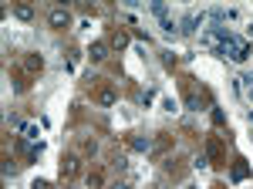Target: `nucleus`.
<instances>
[{
	"mask_svg": "<svg viewBox=\"0 0 253 189\" xmlns=\"http://www.w3.org/2000/svg\"><path fill=\"white\" fill-rule=\"evenodd\" d=\"M91 101L101 105V108H112L118 101V88L112 81H105V78H95V88H91Z\"/></svg>",
	"mask_w": 253,
	"mask_h": 189,
	"instance_id": "nucleus-1",
	"label": "nucleus"
},
{
	"mask_svg": "<svg viewBox=\"0 0 253 189\" xmlns=\"http://www.w3.org/2000/svg\"><path fill=\"white\" fill-rule=\"evenodd\" d=\"M81 159L84 155H78V152H64V159H61V183H75L81 176Z\"/></svg>",
	"mask_w": 253,
	"mask_h": 189,
	"instance_id": "nucleus-2",
	"label": "nucleus"
},
{
	"mask_svg": "<svg viewBox=\"0 0 253 189\" xmlns=\"http://www.w3.org/2000/svg\"><path fill=\"white\" fill-rule=\"evenodd\" d=\"M223 139H219V135H206V155H210V166H226V162H223V159H226V155H223Z\"/></svg>",
	"mask_w": 253,
	"mask_h": 189,
	"instance_id": "nucleus-3",
	"label": "nucleus"
},
{
	"mask_svg": "<svg viewBox=\"0 0 253 189\" xmlns=\"http://www.w3.org/2000/svg\"><path fill=\"white\" fill-rule=\"evenodd\" d=\"M169 149H172V135H169V132H159V135H156V142H152V152H149V155H152L156 162H166Z\"/></svg>",
	"mask_w": 253,
	"mask_h": 189,
	"instance_id": "nucleus-4",
	"label": "nucleus"
},
{
	"mask_svg": "<svg viewBox=\"0 0 253 189\" xmlns=\"http://www.w3.org/2000/svg\"><path fill=\"white\" fill-rule=\"evenodd\" d=\"M186 172H189V166H186V159H182V155H175V159H166V176H169L172 183L186 179Z\"/></svg>",
	"mask_w": 253,
	"mask_h": 189,
	"instance_id": "nucleus-5",
	"label": "nucleus"
},
{
	"mask_svg": "<svg viewBox=\"0 0 253 189\" xmlns=\"http://www.w3.org/2000/svg\"><path fill=\"white\" fill-rule=\"evenodd\" d=\"M105 155H108V166H112L115 172H125V166H128V155H125V149H118L115 142H112Z\"/></svg>",
	"mask_w": 253,
	"mask_h": 189,
	"instance_id": "nucleus-6",
	"label": "nucleus"
},
{
	"mask_svg": "<svg viewBox=\"0 0 253 189\" xmlns=\"http://www.w3.org/2000/svg\"><path fill=\"white\" fill-rule=\"evenodd\" d=\"M47 24H51L54 31H68V27H71V14H68L64 7H54V10L47 14Z\"/></svg>",
	"mask_w": 253,
	"mask_h": 189,
	"instance_id": "nucleus-7",
	"label": "nucleus"
},
{
	"mask_svg": "<svg viewBox=\"0 0 253 189\" xmlns=\"http://www.w3.org/2000/svg\"><path fill=\"white\" fill-rule=\"evenodd\" d=\"M88 57H91L95 64H101V61L108 57V41H91V44H88Z\"/></svg>",
	"mask_w": 253,
	"mask_h": 189,
	"instance_id": "nucleus-8",
	"label": "nucleus"
},
{
	"mask_svg": "<svg viewBox=\"0 0 253 189\" xmlns=\"http://www.w3.org/2000/svg\"><path fill=\"white\" fill-rule=\"evenodd\" d=\"M24 71H27L31 78H38L41 71H44V57H41V54H27V57H24Z\"/></svg>",
	"mask_w": 253,
	"mask_h": 189,
	"instance_id": "nucleus-9",
	"label": "nucleus"
},
{
	"mask_svg": "<svg viewBox=\"0 0 253 189\" xmlns=\"http://www.w3.org/2000/svg\"><path fill=\"white\" fill-rule=\"evenodd\" d=\"M236 92L243 94V101H247V105H253V75L240 78V81H236Z\"/></svg>",
	"mask_w": 253,
	"mask_h": 189,
	"instance_id": "nucleus-10",
	"label": "nucleus"
},
{
	"mask_svg": "<svg viewBox=\"0 0 253 189\" xmlns=\"http://www.w3.org/2000/svg\"><path fill=\"white\" fill-rule=\"evenodd\" d=\"M27 88H31V75H27V71H20V68H14V92H27Z\"/></svg>",
	"mask_w": 253,
	"mask_h": 189,
	"instance_id": "nucleus-11",
	"label": "nucleus"
},
{
	"mask_svg": "<svg viewBox=\"0 0 253 189\" xmlns=\"http://www.w3.org/2000/svg\"><path fill=\"white\" fill-rule=\"evenodd\" d=\"M75 152H78V155H95V152H98L95 139H88V135H81V139H78V145H75Z\"/></svg>",
	"mask_w": 253,
	"mask_h": 189,
	"instance_id": "nucleus-12",
	"label": "nucleus"
},
{
	"mask_svg": "<svg viewBox=\"0 0 253 189\" xmlns=\"http://www.w3.org/2000/svg\"><path fill=\"white\" fill-rule=\"evenodd\" d=\"M108 47H118V51H122V47H128V34H125V31H112V34H108Z\"/></svg>",
	"mask_w": 253,
	"mask_h": 189,
	"instance_id": "nucleus-13",
	"label": "nucleus"
},
{
	"mask_svg": "<svg viewBox=\"0 0 253 189\" xmlns=\"http://www.w3.org/2000/svg\"><path fill=\"white\" fill-rule=\"evenodd\" d=\"M128 149H135V152H152V142H149V139H142V135H128Z\"/></svg>",
	"mask_w": 253,
	"mask_h": 189,
	"instance_id": "nucleus-14",
	"label": "nucleus"
},
{
	"mask_svg": "<svg viewBox=\"0 0 253 189\" xmlns=\"http://www.w3.org/2000/svg\"><path fill=\"white\" fill-rule=\"evenodd\" d=\"M101 183H105V169H91L88 172V189H101Z\"/></svg>",
	"mask_w": 253,
	"mask_h": 189,
	"instance_id": "nucleus-15",
	"label": "nucleus"
},
{
	"mask_svg": "<svg viewBox=\"0 0 253 189\" xmlns=\"http://www.w3.org/2000/svg\"><path fill=\"white\" fill-rule=\"evenodd\" d=\"M14 17L31 20V17H34V7H31V3H14Z\"/></svg>",
	"mask_w": 253,
	"mask_h": 189,
	"instance_id": "nucleus-16",
	"label": "nucleus"
},
{
	"mask_svg": "<svg viewBox=\"0 0 253 189\" xmlns=\"http://www.w3.org/2000/svg\"><path fill=\"white\" fill-rule=\"evenodd\" d=\"M233 179H247V162H243V159L233 162Z\"/></svg>",
	"mask_w": 253,
	"mask_h": 189,
	"instance_id": "nucleus-17",
	"label": "nucleus"
},
{
	"mask_svg": "<svg viewBox=\"0 0 253 189\" xmlns=\"http://www.w3.org/2000/svg\"><path fill=\"white\" fill-rule=\"evenodd\" d=\"M14 172H17V162L10 155H3V176H14Z\"/></svg>",
	"mask_w": 253,
	"mask_h": 189,
	"instance_id": "nucleus-18",
	"label": "nucleus"
},
{
	"mask_svg": "<svg viewBox=\"0 0 253 189\" xmlns=\"http://www.w3.org/2000/svg\"><path fill=\"white\" fill-rule=\"evenodd\" d=\"M193 166H196V169H206V166H210V155H196Z\"/></svg>",
	"mask_w": 253,
	"mask_h": 189,
	"instance_id": "nucleus-19",
	"label": "nucleus"
},
{
	"mask_svg": "<svg viewBox=\"0 0 253 189\" xmlns=\"http://www.w3.org/2000/svg\"><path fill=\"white\" fill-rule=\"evenodd\" d=\"M162 64H166V68L172 71V68H175V54H162Z\"/></svg>",
	"mask_w": 253,
	"mask_h": 189,
	"instance_id": "nucleus-20",
	"label": "nucleus"
},
{
	"mask_svg": "<svg viewBox=\"0 0 253 189\" xmlns=\"http://www.w3.org/2000/svg\"><path fill=\"white\" fill-rule=\"evenodd\" d=\"M112 189H132V183H125V179H118V183H112Z\"/></svg>",
	"mask_w": 253,
	"mask_h": 189,
	"instance_id": "nucleus-21",
	"label": "nucleus"
},
{
	"mask_svg": "<svg viewBox=\"0 0 253 189\" xmlns=\"http://www.w3.org/2000/svg\"><path fill=\"white\" fill-rule=\"evenodd\" d=\"M31 189H51V186H47L44 179H38V183H34V186H31Z\"/></svg>",
	"mask_w": 253,
	"mask_h": 189,
	"instance_id": "nucleus-22",
	"label": "nucleus"
},
{
	"mask_svg": "<svg viewBox=\"0 0 253 189\" xmlns=\"http://www.w3.org/2000/svg\"><path fill=\"white\" fill-rule=\"evenodd\" d=\"M145 189H159V183H152V186H145Z\"/></svg>",
	"mask_w": 253,
	"mask_h": 189,
	"instance_id": "nucleus-23",
	"label": "nucleus"
},
{
	"mask_svg": "<svg viewBox=\"0 0 253 189\" xmlns=\"http://www.w3.org/2000/svg\"><path fill=\"white\" fill-rule=\"evenodd\" d=\"M210 189H223V186H210Z\"/></svg>",
	"mask_w": 253,
	"mask_h": 189,
	"instance_id": "nucleus-24",
	"label": "nucleus"
}]
</instances>
